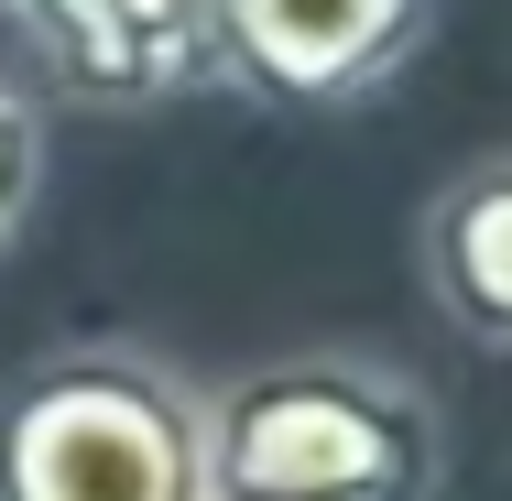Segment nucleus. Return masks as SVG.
I'll list each match as a JSON object with an SVG mask.
<instances>
[{
  "mask_svg": "<svg viewBox=\"0 0 512 501\" xmlns=\"http://www.w3.org/2000/svg\"><path fill=\"white\" fill-rule=\"evenodd\" d=\"M436 33V0H218V77L273 109H349Z\"/></svg>",
  "mask_w": 512,
  "mask_h": 501,
  "instance_id": "obj_3",
  "label": "nucleus"
},
{
  "mask_svg": "<svg viewBox=\"0 0 512 501\" xmlns=\"http://www.w3.org/2000/svg\"><path fill=\"white\" fill-rule=\"evenodd\" d=\"M425 295L447 305L480 349H512V153L469 164L425 207Z\"/></svg>",
  "mask_w": 512,
  "mask_h": 501,
  "instance_id": "obj_5",
  "label": "nucleus"
},
{
  "mask_svg": "<svg viewBox=\"0 0 512 501\" xmlns=\"http://www.w3.org/2000/svg\"><path fill=\"white\" fill-rule=\"evenodd\" d=\"M33 197H44V109H33V88L0 77V240L33 218Z\"/></svg>",
  "mask_w": 512,
  "mask_h": 501,
  "instance_id": "obj_6",
  "label": "nucleus"
},
{
  "mask_svg": "<svg viewBox=\"0 0 512 501\" xmlns=\"http://www.w3.org/2000/svg\"><path fill=\"white\" fill-rule=\"evenodd\" d=\"M0 11H11V0H0Z\"/></svg>",
  "mask_w": 512,
  "mask_h": 501,
  "instance_id": "obj_7",
  "label": "nucleus"
},
{
  "mask_svg": "<svg viewBox=\"0 0 512 501\" xmlns=\"http://www.w3.org/2000/svg\"><path fill=\"white\" fill-rule=\"evenodd\" d=\"M77 109H164L218 77V0H11Z\"/></svg>",
  "mask_w": 512,
  "mask_h": 501,
  "instance_id": "obj_4",
  "label": "nucleus"
},
{
  "mask_svg": "<svg viewBox=\"0 0 512 501\" xmlns=\"http://www.w3.org/2000/svg\"><path fill=\"white\" fill-rule=\"evenodd\" d=\"M0 501H207V393L120 338L11 371Z\"/></svg>",
  "mask_w": 512,
  "mask_h": 501,
  "instance_id": "obj_2",
  "label": "nucleus"
},
{
  "mask_svg": "<svg viewBox=\"0 0 512 501\" xmlns=\"http://www.w3.org/2000/svg\"><path fill=\"white\" fill-rule=\"evenodd\" d=\"M447 425L393 360L295 349L207 393V501H436Z\"/></svg>",
  "mask_w": 512,
  "mask_h": 501,
  "instance_id": "obj_1",
  "label": "nucleus"
}]
</instances>
